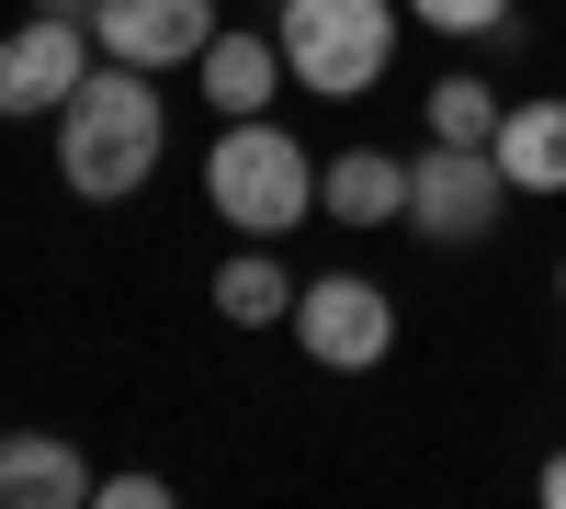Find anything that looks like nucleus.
I'll return each instance as SVG.
<instances>
[{"instance_id":"nucleus-1","label":"nucleus","mask_w":566,"mask_h":509,"mask_svg":"<svg viewBox=\"0 0 566 509\" xmlns=\"http://www.w3.org/2000/svg\"><path fill=\"white\" fill-rule=\"evenodd\" d=\"M170 148V114H159V68H125L103 57L69 103H57V170H69V193L91 204H125V193H148V170Z\"/></svg>"},{"instance_id":"nucleus-2","label":"nucleus","mask_w":566,"mask_h":509,"mask_svg":"<svg viewBox=\"0 0 566 509\" xmlns=\"http://www.w3.org/2000/svg\"><path fill=\"white\" fill-rule=\"evenodd\" d=\"M205 204L227 226H250V238H283V226H306V204H317V159L272 114H227L216 159H205Z\"/></svg>"},{"instance_id":"nucleus-3","label":"nucleus","mask_w":566,"mask_h":509,"mask_svg":"<svg viewBox=\"0 0 566 509\" xmlns=\"http://www.w3.org/2000/svg\"><path fill=\"white\" fill-rule=\"evenodd\" d=\"M283 68L317 103H363L397 57V0H283Z\"/></svg>"},{"instance_id":"nucleus-4","label":"nucleus","mask_w":566,"mask_h":509,"mask_svg":"<svg viewBox=\"0 0 566 509\" xmlns=\"http://www.w3.org/2000/svg\"><path fill=\"white\" fill-rule=\"evenodd\" d=\"M510 215V170L499 148H453V136H431V148L408 159V226L431 250H488Z\"/></svg>"},{"instance_id":"nucleus-5","label":"nucleus","mask_w":566,"mask_h":509,"mask_svg":"<svg viewBox=\"0 0 566 509\" xmlns=\"http://www.w3.org/2000/svg\"><path fill=\"white\" fill-rule=\"evenodd\" d=\"M283 329L306 340V362H328V374H374V362L397 351V306L386 284H363V272H317V284H295V317Z\"/></svg>"},{"instance_id":"nucleus-6","label":"nucleus","mask_w":566,"mask_h":509,"mask_svg":"<svg viewBox=\"0 0 566 509\" xmlns=\"http://www.w3.org/2000/svg\"><path fill=\"white\" fill-rule=\"evenodd\" d=\"M103 68V45H91V23H57V12H34V23H12L0 34V114H23V125H45L69 103V91Z\"/></svg>"},{"instance_id":"nucleus-7","label":"nucleus","mask_w":566,"mask_h":509,"mask_svg":"<svg viewBox=\"0 0 566 509\" xmlns=\"http://www.w3.org/2000/svg\"><path fill=\"white\" fill-rule=\"evenodd\" d=\"M91 45L125 68H193L216 45V0H103L91 12Z\"/></svg>"},{"instance_id":"nucleus-8","label":"nucleus","mask_w":566,"mask_h":509,"mask_svg":"<svg viewBox=\"0 0 566 509\" xmlns=\"http://www.w3.org/2000/svg\"><path fill=\"white\" fill-rule=\"evenodd\" d=\"M193 79H205V103L227 125V114H272V91L295 79V68H283V34H216L205 57H193Z\"/></svg>"},{"instance_id":"nucleus-9","label":"nucleus","mask_w":566,"mask_h":509,"mask_svg":"<svg viewBox=\"0 0 566 509\" xmlns=\"http://www.w3.org/2000/svg\"><path fill=\"white\" fill-rule=\"evenodd\" d=\"M317 215H340V226H397L408 215V159L397 148H340L317 170Z\"/></svg>"},{"instance_id":"nucleus-10","label":"nucleus","mask_w":566,"mask_h":509,"mask_svg":"<svg viewBox=\"0 0 566 509\" xmlns=\"http://www.w3.org/2000/svg\"><path fill=\"white\" fill-rule=\"evenodd\" d=\"M69 498H91V476H80V453L57 431H12L0 442V509H69Z\"/></svg>"},{"instance_id":"nucleus-11","label":"nucleus","mask_w":566,"mask_h":509,"mask_svg":"<svg viewBox=\"0 0 566 509\" xmlns=\"http://www.w3.org/2000/svg\"><path fill=\"white\" fill-rule=\"evenodd\" d=\"M499 170H510V193H566V103L555 91L499 114Z\"/></svg>"},{"instance_id":"nucleus-12","label":"nucleus","mask_w":566,"mask_h":509,"mask_svg":"<svg viewBox=\"0 0 566 509\" xmlns=\"http://www.w3.org/2000/svg\"><path fill=\"white\" fill-rule=\"evenodd\" d=\"M216 317H227V329H283V317H295V272H283L272 250L216 261Z\"/></svg>"},{"instance_id":"nucleus-13","label":"nucleus","mask_w":566,"mask_h":509,"mask_svg":"<svg viewBox=\"0 0 566 509\" xmlns=\"http://www.w3.org/2000/svg\"><path fill=\"white\" fill-rule=\"evenodd\" d=\"M499 91L476 79V68H453V79H431V136H453V148H499Z\"/></svg>"},{"instance_id":"nucleus-14","label":"nucleus","mask_w":566,"mask_h":509,"mask_svg":"<svg viewBox=\"0 0 566 509\" xmlns=\"http://www.w3.org/2000/svg\"><path fill=\"white\" fill-rule=\"evenodd\" d=\"M408 23H431V34H510V0H408Z\"/></svg>"},{"instance_id":"nucleus-15","label":"nucleus","mask_w":566,"mask_h":509,"mask_svg":"<svg viewBox=\"0 0 566 509\" xmlns=\"http://www.w3.org/2000/svg\"><path fill=\"white\" fill-rule=\"evenodd\" d=\"M91 498H103V509H159L170 487H159V476H103V487H91Z\"/></svg>"},{"instance_id":"nucleus-16","label":"nucleus","mask_w":566,"mask_h":509,"mask_svg":"<svg viewBox=\"0 0 566 509\" xmlns=\"http://www.w3.org/2000/svg\"><path fill=\"white\" fill-rule=\"evenodd\" d=\"M34 12H57V23H91V12H103V0H34Z\"/></svg>"},{"instance_id":"nucleus-17","label":"nucleus","mask_w":566,"mask_h":509,"mask_svg":"<svg viewBox=\"0 0 566 509\" xmlns=\"http://www.w3.org/2000/svg\"><path fill=\"white\" fill-rule=\"evenodd\" d=\"M544 498H555V509H566V453H555V465H544Z\"/></svg>"},{"instance_id":"nucleus-18","label":"nucleus","mask_w":566,"mask_h":509,"mask_svg":"<svg viewBox=\"0 0 566 509\" xmlns=\"http://www.w3.org/2000/svg\"><path fill=\"white\" fill-rule=\"evenodd\" d=\"M555 306H566V261H555Z\"/></svg>"}]
</instances>
